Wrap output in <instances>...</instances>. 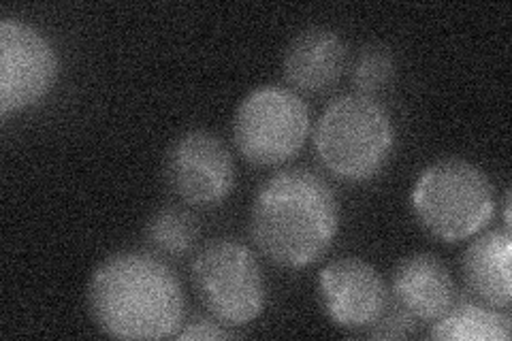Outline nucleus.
<instances>
[{
	"label": "nucleus",
	"instance_id": "nucleus-1",
	"mask_svg": "<svg viewBox=\"0 0 512 341\" xmlns=\"http://www.w3.org/2000/svg\"><path fill=\"white\" fill-rule=\"evenodd\" d=\"M86 299L96 327L114 339H167L184 324L182 284L152 252L107 256L90 275Z\"/></svg>",
	"mask_w": 512,
	"mask_h": 341
},
{
	"label": "nucleus",
	"instance_id": "nucleus-2",
	"mask_svg": "<svg viewBox=\"0 0 512 341\" xmlns=\"http://www.w3.org/2000/svg\"><path fill=\"white\" fill-rule=\"evenodd\" d=\"M340 231V205L323 177L308 169H286L254 194L250 235L271 263L284 269L314 265Z\"/></svg>",
	"mask_w": 512,
	"mask_h": 341
},
{
	"label": "nucleus",
	"instance_id": "nucleus-3",
	"mask_svg": "<svg viewBox=\"0 0 512 341\" xmlns=\"http://www.w3.org/2000/svg\"><path fill=\"white\" fill-rule=\"evenodd\" d=\"M393 145L389 111L363 94H346L329 103L314 128L320 165L342 182L372 180L389 162Z\"/></svg>",
	"mask_w": 512,
	"mask_h": 341
},
{
	"label": "nucleus",
	"instance_id": "nucleus-4",
	"mask_svg": "<svg viewBox=\"0 0 512 341\" xmlns=\"http://www.w3.org/2000/svg\"><path fill=\"white\" fill-rule=\"evenodd\" d=\"M410 201L423 231L444 243L478 235L495 211L489 177L474 162L461 158H442L423 169Z\"/></svg>",
	"mask_w": 512,
	"mask_h": 341
},
{
	"label": "nucleus",
	"instance_id": "nucleus-5",
	"mask_svg": "<svg viewBox=\"0 0 512 341\" xmlns=\"http://www.w3.org/2000/svg\"><path fill=\"white\" fill-rule=\"evenodd\" d=\"M190 278L205 312L224 327H246L265 310L267 284L261 263L235 239H216L201 248Z\"/></svg>",
	"mask_w": 512,
	"mask_h": 341
},
{
	"label": "nucleus",
	"instance_id": "nucleus-6",
	"mask_svg": "<svg viewBox=\"0 0 512 341\" xmlns=\"http://www.w3.org/2000/svg\"><path fill=\"white\" fill-rule=\"evenodd\" d=\"M312 131L310 107L284 86H261L246 94L233 116L237 152L254 167H278L293 160Z\"/></svg>",
	"mask_w": 512,
	"mask_h": 341
},
{
	"label": "nucleus",
	"instance_id": "nucleus-7",
	"mask_svg": "<svg viewBox=\"0 0 512 341\" xmlns=\"http://www.w3.org/2000/svg\"><path fill=\"white\" fill-rule=\"evenodd\" d=\"M163 177L175 199L190 207H216L235 188V162L224 141L195 128L169 145Z\"/></svg>",
	"mask_w": 512,
	"mask_h": 341
},
{
	"label": "nucleus",
	"instance_id": "nucleus-8",
	"mask_svg": "<svg viewBox=\"0 0 512 341\" xmlns=\"http://www.w3.org/2000/svg\"><path fill=\"white\" fill-rule=\"evenodd\" d=\"M60 60L56 47L35 26L0 22V113L9 116L39 105L56 86Z\"/></svg>",
	"mask_w": 512,
	"mask_h": 341
},
{
	"label": "nucleus",
	"instance_id": "nucleus-9",
	"mask_svg": "<svg viewBox=\"0 0 512 341\" xmlns=\"http://www.w3.org/2000/svg\"><path fill=\"white\" fill-rule=\"evenodd\" d=\"M318 299L335 327L367 331L387 312L389 290L376 267L346 256L318 273Z\"/></svg>",
	"mask_w": 512,
	"mask_h": 341
},
{
	"label": "nucleus",
	"instance_id": "nucleus-10",
	"mask_svg": "<svg viewBox=\"0 0 512 341\" xmlns=\"http://www.w3.org/2000/svg\"><path fill=\"white\" fill-rule=\"evenodd\" d=\"M348 67V45L338 32L312 26L288 41L282 56L284 79L295 90L323 94L335 86Z\"/></svg>",
	"mask_w": 512,
	"mask_h": 341
},
{
	"label": "nucleus",
	"instance_id": "nucleus-11",
	"mask_svg": "<svg viewBox=\"0 0 512 341\" xmlns=\"http://www.w3.org/2000/svg\"><path fill=\"white\" fill-rule=\"evenodd\" d=\"M397 305L416 322H434L457 301L455 280L436 254L416 252L399 261L391 282Z\"/></svg>",
	"mask_w": 512,
	"mask_h": 341
},
{
	"label": "nucleus",
	"instance_id": "nucleus-12",
	"mask_svg": "<svg viewBox=\"0 0 512 341\" xmlns=\"http://www.w3.org/2000/svg\"><path fill=\"white\" fill-rule=\"evenodd\" d=\"M512 239L508 231L478 235L463 252L461 275L480 303L506 310L512 299Z\"/></svg>",
	"mask_w": 512,
	"mask_h": 341
},
{
	"label": "nucleus",
	"instance_id": "nucleus-13",
	"mask_svg": "<svg viewBox=\"0 0 512 341\" xmlns=\"http://www.w3.org/2000/svg\"><path fill=\"white\" fill-rule=\"evenodd\" d=\"M512 320L485 303L461 299L431 324L429 337L440 341H508Z\"/></svg>",
	"mask_w": 512,
	"mask_h": 341
},
{
	"label": "nucleus",
	"instance_id": "nucleus-14",
	"mask_svg": "<svg viewBox=\"0 0 512 341\" xmlns=\"http://www.w3.org/2000/svg\"><path fill=\"white\" fill-rule=\"evenodd\" d=\"M146 246L156 256L182 258L192 252L199 239V224L182 207H163L154 211L143 231Z\"/></svg>",
	"mask_w": 512,
	"mask_h": 341
},
{
	"label": "nucleus",
	"instance_id": "nucleus-15",
	"mask_svg": "<svg viewBox=\"0 0 512 341\" xmlns=\"http://www.w3.org/2000/svg\"><path fill=\"white\" fill-rule=\"evenodd\" d=\"M397 75V58L387 45H365L352 62V84L363 96L387 90Z\"/></svg>",
	"mask_w": 512,
	"mask_h": 341
},
{
	"label": "nucleus",
	"instance_id": "nucleus-16",
	"mask_svg": "<svg viewBox=\"0 0 512 341\" xmlns=\"http://www.w3.org/2000/svg\"><path fill=\"white\" fill-rule=\"evenodd\" d=\"M175 337L182 339V341H195V339L212 341V339H233V337H239V333L231 331L229 327H224V324H220L210 314H207V316L195 314L182 324V329L178 331V335H175Z\"/></svg>",
	"mask_w": 512,
	"mask_h": 341
},
{
	"label": "nucleus",
	"instance_id": "nucleus-17",
	"mask_svg": "<svg viewBox=\"0 0 512 341\" xmlns=\"http://www.w3.org/2000/svg\"><path fill=\"white\" fill-rule=\"evenodd\" d=\"M416 333V320L404 312L402 307L393 312H384L374 327L367 329V335L376 339H404Z\"/></svg>",
	"mask_w": 512,
	"mask_h": 341
}]
</instances>
